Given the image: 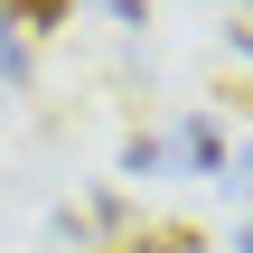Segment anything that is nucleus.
<instances>
[{
  "label": "nucleus",
  "instance_id": "f03ea898",
  "mask_svg": "<svg viewBox=\"0 0 253 253\" xmlns=\"http://www.w3.org/2000/svg\"><path fill=\"white\" fill-rule=\"evenodd\" d=\"M178 150H188L197 169H216V160H225V141H216V122H188V141H178Z\"/></svg>",
  "mask_w": 253,
  "mask_h": 253
},
{
  "label": "nucleus",
  "instance_id": "7ed1b4c3",
  "mask_svg": "<svg viewBox=\"0 0 253 253\" xmlns=\"http://www.w3.org/2000/svg\"><path fill=\"white\" fill-rule=\"evenodd\" d=\"M244 253H253V235H244Z\"/></svg>",
  "mask_w": 253,
  "mask_h": 253
},
{
  "label": "nucleus",
  "instance_id": "f257e3e1",
  "mask_svg": "<svg viewBox=\"0 0 253 253\" xmlns=\"http://www.w3.org/2000/svg\"><path fill=\"white\" fill-rule=\"evenodd\" d=\"M0 28H66V0H0Z\"/></svg>",
  "mask_w": 253,
  "mask_h": 253
}]
</instances>
